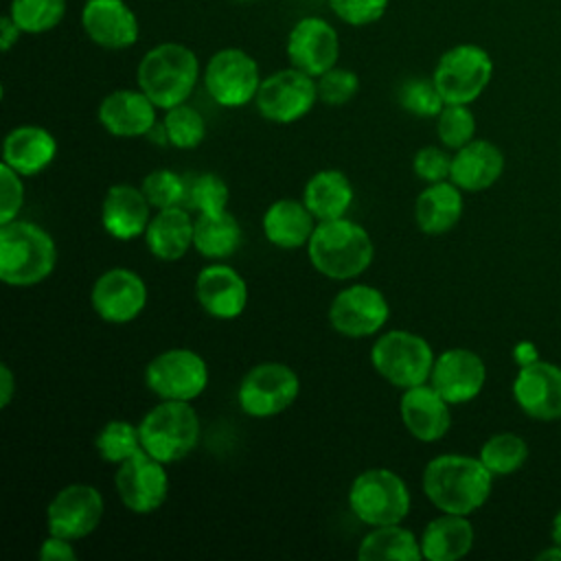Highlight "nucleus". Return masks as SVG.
I'll list each match as a JSON object with an SVG mask.
<instances>
[{"label":"nucleus","mask_w":561,"mask_h":561,"mask_svg":"<svg viewBox=\"0 0 561 561\" xmlns=\"http://www.w3.org/2000/svg\"><path fill=\"white\" fill-rule=\"evenodd\" d=\"M362 561H419L423 559L421 539L399 524L373 526L357 548Z\"/></svg>","instance_id":"nucleus-33"},{"label":"nucleus","mask_w":561,"mask_h":561,"mask_svg":"<svg viewBox=\"0 0 561 561\" xmlns=\"http://www.w3.org/2000/svg\"><path fill=\"white\" fill-rule=\"evenodd\" d=\"M199 307L217 320H234L248 305V285L243 276L224 263H210L195 278Z\"/></svg>","instance_id":"nucleus-23"},{"label":"nucleus","mask_w":561,"mask_h":561,"mask_svg":"<svg viewBox=\"0 0 561 561\" xmlns=\"http://www.w3.org/2000/svg\"><path fill=\"white\" fill-rule=\"evenodd\" d=\"M390 318V305L381 289L364 283L348 285L329 305V322L344 337H368L381 331Z\"/></svg>","instance_id":"nucleus-13"},{"label":"nucleus","mask_w":561,"mask_h":561,"mask_svg":"<svg viewBox=\"0 0 561 561\" xmlns=\"http://www.w3.org/2000/svg\"><path fill=\"white\" fill-rule=\"evenodd\" d=\"M57 156L55 136L39 125H18L2 142V162L24 178L37 175L53 164Z\"/></svg>","instance_id":"nucleus-26"},{"label":"nucleus","mask_w":561,"mask_h":561,"mask_svg":"<svg viewBox=\"0 0 561 561\" xmlns=\"http://www.w3.org/2000/svg\"><path fill=\"white\" fill-rule=\"evenodd\" d=\"M410 489L405 480L386 467L362 471L348 489L351 513L368 526L401 524L410 513Z\"/></svg>","instance_id":"nucleus-6"},{"label":"nucleus","mask_w":561,"mask_h":561,"mask_svg":"<svg viewBox=\"0 0 561 561\" xmlns=\"http://www.w3.org/2000/svg\"><path fill=\"white\" fill-rule=\"evenodd\" d=\"M537 559H541V561H548V559H552V561H561V546L559 543H554L552 548H548V550H543V552H539L537 554Z\"/></svg>","instance_id":"nucleus-50"},{"label":"nucleus","mask_w":561,"mask_h":561,"mask_svg":"<svg viewBox=\"0 0 561 561\" xmlns=\"http://www.w3.org/2000/svg\"><path fill=\"white\" fill-rule=\"evenodd\" d=\"M66 7L68 0H11L7 13L24 35H42L61 24Z\"/></svg>","instance_id":"nucleus-35"},{"label":"nucleus","mask_w":561,"mask_h":561,"mask_svg":"<svg viewBox=\"0 0 561 561\" xmlns=\"http://www.w3.org/2000/svg\"><path fill=\"white\" fill-rule=\"evenodd\" d=\"M307 256L316 272L333 280H351L364 274L375 256V245L366 228L357 221L340 217L318 221Z\"/></svg>","instance_id":"nucleus-2"},{"label":"nucleus","mask_w":561,"mask_h":561,"mask_svg":"<svg viewBox=\"0 0 561 561\" xmlns=\"http://www.w3.org/2000/svg\"><path fill=\"white\" fill-rule=\"evenodd\" d=\"M90 302L101 320L110 324H127L142 313L147 305V285L134 270L112 267L94 280Z\"/></svg>","instance_id":"nucleus-17"},{"label":"nucleus","mask_w":561,"mask_h":561,"mask_svg":"<svg viewBox=\"0 0 561 561\" xmlns=\"http://www.w3.org/2000/svg\"><path fill=\"white\" fill-rule=\"evenodd\" d=\"M493 473L480 458L465 454H440L423 469V493L440 511L471 515L491 495Z\"/></svg>","instance_id":"nucleus-1"},{"label":"nucleus","mask_w":561,"mask_h":561,"mask_svg":"<svg viewBox=\"0 0 561 561\" xmlns=\"http://www.w3.org/2000/svg\"><path fill=\"white\" fill-rule=\"evenodd\" d=\"M24 204V184L22 175L9 164H0V224L18 219V213Z\"/></svg>","instance_id":"nucleus-45"},{"label":"nucleus","mask_w":561,"mask_h":561,"mask_svg":"<svg viewBox=\"0 0 561 561\" xmlns=\"http://www.w3.org/2000/svg\"><path fill=\"white\" fill-rule=\"evenodd\" d=\"M434 351L421 335L392 329L381 333L370 348L373 368L392 386L405 390L430 381Z\"/></svg>","instance_id":"nucleus-7"},{"label":"nucleus","mask_w":561,"mask_h":561,"mask_svg":"<svg viewBox=\"0 0 561 561\" xmlns=\"http://www.w3.org/2000/svg\"><path fill=\"white\" fill-rule=\"evenodd\" d=\"M513 357H515V362H517L519 366H526V364L539 359V357H537V348H535V344H530V342H519V344L515 346V351H513Z\"/></svg>","instance_id":"nucleus-49"},{"label":"nucleus","mask_w":561,"mask_h":561,"mask_svg":"<svg viewBox=\"0 0 561 561\" xmlns=\"http://www.w3.org/2000/svg\"><path fill=\"white\" fill-rule=\"evenodd\" d=\"M241 245V226L226 208L215 213H197L193 230V248L206 259H228Z\"/></svg>","instance_id":"nucleus-32"},{"label":"nucleus","mask_w":561,"mask_h":561,"mask_svg":"<svg viewBox=\"0 0 561 561\" xmlns=\"http://www.w3.org/2000/svg\"><path fill=\"white\" fill-rule=\"evenodd\" d=\"M462 193L451 182H434L423 188L414 202V221L425 234H445L462 217Z\"/></svg>","instance_id":"nucleus-29"},{"label":"nucleus","mask_w":561,"mask_h":561,"mask_svg":"<svg viewBox=\"0 0 561 561\" xmlns=\"http://www.w3.org/2000/svg\"><path fill=\"white\" fill-rule=\"evenodd\" d=\"M333 15L348 26H368L386 15L390 0H327Z\"/></svg>","instance_id":"nucleus-43"},{"label":"nucleus","mask_w":561,"mask_h":561,"mask_svg":"<svg viewBox=\"0 0 561 561\" xmlns=\"http://www.w3.org/2000/svg\"><path fill=\"white\" fill-rule=\"evenodd\" d=\"M449 401L430 383L405 388L399 399V414L405 430L421 443L440 440L451 427Z\"/></svg>","instance_id":"nucleus-22"},{"label":"nucleus","mask_w":561,"mask_h":561,"mask_svg":"<svg viewBox=\"0 0 561 561\" xmlns=\"http://www.w3.org/2000/svg\"><path fill=\"white\" fill-rule=\"evenodd\" d=\"M436 134L447 149H460L471 142L476 136V116L469 105L445 103L436 116Z\"/></svg>","instance_id":"nucleus-39"},{"label":"nucleus","mask_w":561,"mask_h":561,"mask_svg":"<svg viewBox=\"0 0 561 561\" xmlns=\"http://www.w3.org/2000/svg\"><path fill=\"white\" fill-rule=\"evenodd\" d=\"M20 35H22V31H20V26L13 22V18H11L9 13L2 15V18H0V48H2V53H9V50L18 44Z\"/></svg>","instance_id":"nucleus-47"},{"label":"nucleus","mask_w":561,"mask_h":561,"mask_svg":"<svg viewBox=\"0 0 561 561\" xmlns=\"http://www.w3.org/2000/svg\"><path fill=\"white\" fill-rule=\"evenodd\" d=\"M230 2H239V4H243V2H252V0H230Z\"/></svg>","instance_id":"nucleus-52"},{"label":"nucleus","mask_w":561,"mask_h":561,"mask_svg":"<svg viewBox=\"0 0 561 561\" xmlns=\"http://www.w3.org/2000/svg\"><path fill=\"white\" fill-rule=\"evenodd\" d=\"M105 513L103 495L96 486L75 482L57 491L46 508V526L50 535L70 541L83 539L96 530Z\"/></svg>","instance_id":"nucleus-15"},{"label":"nucleus","mask_w":561,"mask_h":561,"mask_svg":"<svg viewBox=\"0 0 561 561\" xmlns=\"http://www.w3.org/2000/svg\"><path fill=\"white\" fill-rule=\"evenodd\" d=\"M79 20L88 39L107 50L131 48L140 37V20L125 0H85Z\"/></svg>","instance_id":"nucleus-18"},{"label":"nucleus","mask_w":561,"mask_h":561,"mask_svg":"<svg viewBox=\"0 0 561 561\" xmlns=\"http://www.w3.org/2000/svg\"><path fill=\"white\" fill-rule=\"evenodd\" d=\"M513 397L522 412L535 421L561 419V368L543 359L519 366Z\"/></svg>","instance_id":"nucleus-19"},{"label":"nucleus","mask_w":561,"mask_h":561,"mask_svg":"<svg viewBox=\"0 0 561 561\" xmlns=\"http://www.w3.org/2000/svg\"><path fill=\"white\" fill-rule=\"evenodd\" d=\"M412 169H414V175L427 184L445 182L449 180V173H451V156L445 149L430 145L414 153Z\"/></svg>","instance_id":"nucleus-44"},{"label":"nucleus","mask_w":561,"mask_h":561,"mask_svg":"<svg viewBox=\"0 0 561 561\" xmlns=\"http://www.w3.org/2000/svg\"><path fill=\"white\" fill-rule=\"evenodd\" d=\"M149 208L151 204L147 202L142 188L131 184H114L103 197L101 224L110 237L131 241L136 237H145L151 221Z\"/></svg>","instance_id":"nucleus-24"},{"label":"nucleus","mask_w":561,"mask_h":561,"mask_svg":"<svg viewBox=\"0 0 561 561\" xmlns=\"http://www.w3.org/2000/svg\"><path fill=\"white\" fill-rule=\"evenodd\" d=\"M57 263L55 239L37 224L13 219L0 224V280L33 287L46 280Z\"/></svg>","instance_id":"nucleus-4"},{"label":"nucleus","mask_w":561,"mask_h":561,"mask_svg":"<svg viewBox=\"0 0 561 561\" xmlns=\"http://www.w3.org/2000/svg\"><path fill=\"white\" fill-rule=\"evenodd\" d=\"M493 59L486 48L465 42L447 48L432 72L445 103H473L491 83Z\"/></svg>","instance_id":"nucleus-8"},{"label":"nucleus","mask_w":561,"mask_h":561,"mask_svg":"<svg viewBox=\"0 0 561 561\" xmlns=\"http://www.w3.org/2000/svg\"><path fill=\"white\" fill-rule=\"evenodd\" d=\"M504 171V153L484 138H473L451 156L449 180L460 191H484L493 186Z\"/></svg>","instance_id":"nucleus-25"},{"label":"nucleus","mask_w":561,"mask_h":561,"mask_svg":"<svg viewBox=\"0 0 561 561\" xmlns=\"http://www.w3.org/2000/svg\"><path fill=\"white\" fill-rule=\"evenodd\" d=\"M199 79V59L193 48L180 42H162L149 48L138 68V88L156 103L158 110H169L186 103Z\"/></svg>","instance_id":"nucleus-3"},{"label":"nucleus","mask_w":561,"mask_h":561,"mask_svg":"<svg viewBox=\"0 0 561 561\" xmlns=\"http://www.w3.org/2000/svg\"><path fill=\"white\" fill-rule=\"evenodd\" d=\"M94 447H96L101 460L121 465L123 460H127L129 456H134L136 451L142 449L140 430H138V425H134L129 421L114 419L99 430Z\"/></svg>","instance_id":"nucleus-36"},{"label":"nucleus","mask_w":561,"mask_h":561,"mask_svg":"<svg viewBox=\"0 0 561 561\" xmlns=\"http://www.w3.org/2000/svg\"><path fill=\"white\" fill-rule=\"evenodd\" d=\"M300 392V379L283 362H263L252 366L237 390L241 412L254 419H267L285 412Z\"/></svg>","instance_id":"nucleus-10"},{"label":"nucleus","mask_w":561,"mask_h":561,"mask_svg":"<svg viewBox=\"0 0 561 561\" xmlns=\"http://www.w3.org/2000/svg\"><path fill=\"white\" fill-rule=\"evenodd\" d=\"M318 85V101H322L324 105H346L359 90V77L357 72L348 70V68H340L333 66L331 70L322 72L316 79Z\"/></svg>","instance_id":"nucleus-42"},{"label":"nucleus","mask_w":561,"mask_h":561,"mask_svg":"<svg viewBox=\"0 0 561 561\" xmlns=\"http://www.w3.org/2000/svg\"><path fill=\"white\" fill-rule=\"evenodd\" d=\"M195 219L188 208L171 206L158 210L145 230V243L149 252L160 261H178L193 245Z\"/></svg>","instance_id":"nucleus-28"},{"label":"nucleus","mask_w":561,"mask_h":561,"mask_svg":"<svg viewBox=\"0 0 561 561\" xmlns=\"http://www.w3.org/2000/svg\"><path fill=\"white\" fill-rule=\"evenodd\" d=\"M145 383L160 399L193 401L208 386V366L191 348H167L147 364Z\"/></svg>","instance_id":"nucleus-12"},{"label":"nucleus","mask_w":561,"mask_h":561,"mask_svg":"<svg viewBox=\"0 0 561 561\" xmlns=\"http://www.w3.org/2000/svg\"><path fill=\"white\" fill-rule=\"evenodd\" d=\"M302 202L318 221L346 217L353 204V184L340 169L316 171L305 184Z\"/></svg>","instance_id":"nucleus-31"},{"label":"nucleus","mask_w":561,"mask_h":561,"mask_svg":"<svg viewBox=\"0 0 561 561\" xmlns=\"http://www.w3.org/2000/svg\"><path fill=\"white\" fill-rule=\"evenodd\" d=\"M285 53L289 66L318 79L322 72L337 66L340 35L329 20L305 15L289 28Z\"/></svg>","instance_id":"nucleus-16"},{"label":"nucleus","mask_w":561,"mask_h":561,"mask_svg":"<svg viewBox=\"0 0 561 561\" xmlns=\"http://www.w3.org/2000/svg\"><path fill=\"white\" fill-rule=\"evenodd\" d=\"M478 458L482 460V465L495 476H511L517 469H522V465L528 458V445L522 436L513 434V432H500L489 436L482 447Z\"/></svg>","instance_id":"nucleus-34"},{"label":"nucleus","mask_w":561,"mask_h":561,"mask_svg":"<svg viewBox=\"0 0 561 561\" xmlns=\"http://www.w3.org/2000/svg\"><path fill=\"white\" fill-rule=\"evenodd\" d=\"M140 443L160 462H178L188 456L202 434L199 416L191 401L162 399L138 423Z\"/></svg>","instance_id":"nucleus-5"},{"label":"nucleus","mask_w":561,"mask_h":561,"mask_svg":"<svg viewBox=\"0 0 561 561\" xmlns=\"http://www.w3.org/2000/svg\"><path fill=\"white\" fill-rule=\"evenodd\" d=\"M473 548V526L467 515L443 513L421 535V552L427 561H456Z\"/></svg>","instance_id":"nucleus-30"},{"label":"nucleus","mask_w":561,"mask_h":561,"mask_svg":"<svg viewBox=\"0 0 561 561\" xmlns=\"http://www.w3.org/2000/svg\"><path fill=\"white\" fill-rule=\"evenodd\" d=\"M147 202L162 210V208H171V206H184V197H186V180L182 175H178L171 169H153L145 175L142 184H140Z\"/></svg>","instance_id":"nucleus-41"},{"label":"nucleus","mask_w":561,"mask_h":561,"mask_svg":"<svg viewBox=\"0 0 561 561\" xmlns=\"http://www.w3.org/2000/svg\"><path fill=\"white\" fill-rule=\"evenodd\" d=\"M550 535H552V541L561 546V508H559L557 515L552 517V530H550Z\"/></svg>","instance_id":"nucleus-51"},{"label":"nucleus","mask_w":561,"mask_h":561,"mask_svg":"<svg viewBox=\"0 0 561 561\" xmlns=\"http://www.w3.org/2000/svg\"><path fill=\"white\" fill-rule=\"evenodd\" d=\"M114 486L131 513L149 515L167 502L169 476L164 462L140 449L118 465Z\"/></svg>","instance_id":"nucleus-14"},{"label":"nucleus","mask_w":561,"mask_h":561,"mask_svg":"<svg viewBox=\"0 0 561 561\" xmlns=\"http://www.w3.org/2000/svg\"><path fill=\"white\" fill-rule=\"evenodd\" d=\"M156 112V103L140 88H118L101 99L96 118L112 136L138 138L158 123Z\"/></svg>","instance_id":"nucleus-21"},{"label":"nucleus","mask_w":561,"mask_h":561,"mask_svg":"<svg viewBox=\"0 0 561 561\" xmlns=\"http://www.w3.org/2000/svg\"><path fill=\"white\" fill-rule=\"evenodd\" d=\"M39 559L42 561H75L77 559V550H75L70 539L48 533V537L42 541Z\"/></svg>","instance_id":"nucleus-46"},{"label":"nucleus","mask_w":561,"mask_h":561,"mask_svg":"<svg viewBox=\"0 0 561 561\" xmlns=\"http://www.w3.org/2000/svg\"><path fill=\"white\" fill-rule=\"evenodd\" d=\"M228 184L217 173H199L186 180L184 208L195 213L224 210L228 204Z\"/></svg>","instance_id":"nucleus-40"},{"label":"nucleus","mask_w":561,"mask_h":561,"mask_svg":"<svg viewBox=\"0 0 561 561\" xmlns=\"http://www.w3.org/2000/svg\"><path fill=\"white\" fill-rule=\"evenodd\" d=\"M318 101L316 79L294 66L263 77L254 105L272 123L289 125L307 116Z\"/></svg>","instance_id":"nucleus-11"},{"label":"nucleus","mask_w":561,"mask_h":561,"mask_svg":"<svg viewBox=\"0 0 561 561\" xmlns=\"http://www.w3.org/2000/svg\"><path fill=\"white\" fill-rule=\"evenodd\" d=\"M204 88L221 107H243L256 99L261 70L256 59L243 48L228 46L213 53L204 68Z\"/></svg>","instance_id":"nucleus-9"},{"label":"nucleus","mask_w":561,"mask_h":561,"mask_svg":"<svg viewBox=\"0 0 561 561\" xmlns=\"http://www.w3.org/2000/svg\"><path fill=\"white\" fill-rule=\"evenodd\" d=\"M316 221L302 199H276L263 213V234L280 250H296L309 243Z\"/></svg>","instance_id":"nucleus-27"},{"label":"nucleus","mask_w":561,"mask_h":561,"mask_svg":"<svg viewBox=\"0 0 561 561\" xmlns=\"http://www.w3.org/2000/svg\"><path fill=\"white\" fill-rule=\"evenodd\" d=\"M162 123H164V129H167L169 145L175 147V149H195L206 138L204 116L186 103H180L175 107L164 110Z\"/></svg>","instance_id":"nucleus-37"},{"label":"nucleus","mask_w":561,"mask_h":561,"mask_svg":"<svg viewBox=\"0 0 561 561\" xmlns=\"http://www.w3.org/2000/svg\"><path fill=\"white\" fill-rule=\"evenodd\" d=\"M399 105L421 118H436L445 105L434 79L430 77H410L399 85L397 92Z\"/></svg>","instance_id":"nucleus-38"},{"label":"nucleus","mask_w":561,"mask_h":561,"mask_svg":"<svg viewBox=\"0 0 561 561\" xmlns=\"http://www.w3.org/2000/svg\"><path fill=\"white\" fill-rule=\"evenodd\" d=\"M15 394V377L13 370L2 364L0 366V408H7Z\"/></svg>","instance_id":"nucleus-48"},{"label":"nucleus","mask_w":561,"mask_h":561,"mask_svg":"<svg viewBox=\"0 0 561 561\" xmlns=\"http://www.w3.org/2000/svg\"><path fill=\"white\" fill-rule=\"evenodd\" d=\"M486 381V366L482 357L469 348H447L432 366L430 383L451 403H467L476 399Z\"/></svg>","instance_id":"nucleus-20"}]
</instances>
